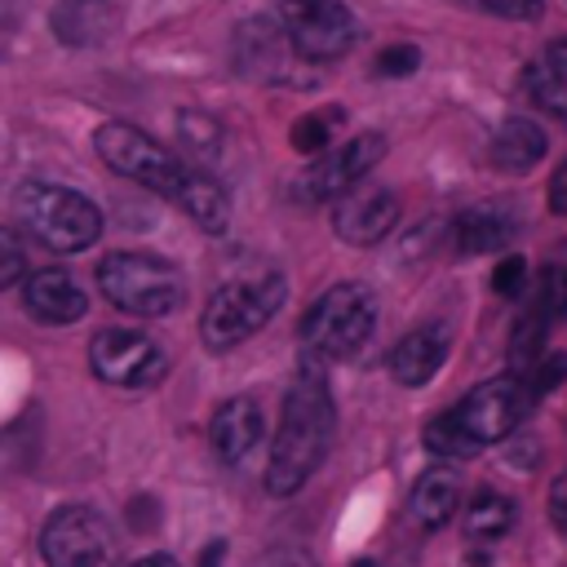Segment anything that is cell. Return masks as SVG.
Listing matches in <instances>:
<instances>
[{"label":"cell","mask_w":567,"mask_h":567,"mask_svg":"<svg viewBox=\"0 0 567 567\" xmlns=\"http://www.w3.org/2000/svg\"><path fill=\"white\" fill-rule=\"evenodd\" d=\"M115 532L93 505H62L40 527V558L49 567H115Z\"/></svg>","instance_id":"9c48e42d"},{"label":"cell","mask_w":567,"mask_h":567,"mask_svg":"<svg viewBox=\"0 0 567 567\" xmlns=\"http://www.w3.org/2000/svg\"><path fill=\"white\" fill-rule=\"evenodd\" d=\"M332 430H337V408H332L323 363L306 354L284 394V416H279V430L270 443V465H266V492L270 496L301 492L306 478L323 465Z\"/></svg>","instance_id":"7a4b0ae2"},{"label":"cell","mask_w":567,"mask_h":567,"mask_svg":"<svg viewBox=\"0 0 567 567\" xmlns=\"http://www.w3.org/2000/svg\"><path fill=\"white\" fill-rule=\"evenodd\" d=\"M514 239V217L501 208H465L452 221V248L461 257H483V252H501Z\"/></svg>","instance_id":"ac0fdd59"},{"label":"cell","mask_w":567,"mask_h":567,"mask_svg":"<svg viewBox=\"0 0 567 567\" xmlns=\"http://www.w3.org/2000/svg\"><path fill=\"white\" fill-rule=\"evenodd\" d=\"M394 226H399V199L385 186H372V190L354 186L332 204V230H337V239H346L354 248L381 244Z\"/></svg>","instance_id":"7c38bea8"},{"label":"cell","mask_w":567,"mask_h":567,"mask_svg":"<svg viewBox=\"0 0 567 567\" xmlns=\"http://www.w3.org/2000/svg\"><path fill=\"white\" fill-rule=\"evenodd\" d=\"M549 523L567 536V470L554 478V487H549Z\"/></svg>","instance_id":"f546056e"},{"label":"cell","mask_w":567,"mask_h":567,"mask_svg":"<svg viewBox=\"0 0 567 567\" xmlns=\"http://www.w3.org/2000/svg\"><path fill=\"white\" fill-rule=\"evenodd\" d=\"M474 4L487 13H501V18H536L545 0H474Z\"/></svg>","instance_id":"83f0119b"},{"label":"cell","mask_w":567,"mask_h":567,"mask_svg":"<svg viewBox=\"0 0 567 567\" xmlns=\"http://www.w3.org/2000/svg\"><path fill=\"white\" fill-rule=\"evenodd\" d=\"M93 151L102 155V164H106L111 173H120V177H128V182H137V186H146V190H155V195L182 204L186 217H190L199 230H208V235H221V230H226L230 204H226L221 186H217L208 173H199V168H190L186 159H177V155H173L164 142H155L151 133H142V128H133V124H124V120H106V124H97V133H93Z\"/></svg>","instance_id":"6da1fadb"},{"label":"cell","mask_w":567,"mask_h":567,"mask_svg":"<svg viewBox=\"0 0 567 567\" xmlns=\"http://www.w3.org/2000/svg\"><path fill=\"white\" fill-rule=\"evenodd\" d=\"M133 567H177V558H168V554H146V558H137Z\"/></svg>","instance_id":"1f68e13d"},{"label":"cell","mask_w":567,"mask_h":567,"mask_svg":"<svg viewBox=\"0 0 567 567\" xmlns=\"http://www.w3.org/2000/svg\"><path fill=\"white\" fill-rule=\"evenodd\" d=\"M523 377L532 381L536 394H549V390H558V385L567 381V354H563V350H545Z\"/></svg>","instance_id":"cb8c5ba5"},{"label":"cell","mask_w":567,"mask_h":567,"mask_svg":"<svg viewBox=\"0 0 567 567\" xmlns=\"http://www.w3.org/2000/svg\"><path fill=\"white\" fill-rule=\"evenodd\" d=\"M284 297H288V284H284V275H275V270H257V275L226 279V284L208 297V306H204V315H199L204 346H208V350H230V346L248 341L252 332H261V328L275 319V310L284 306Z\"/></svg>","instance_id":"5b68a950"},{"label":"cell","mask_w":567,"mask_h":567,"mask_svg":"<svg viewBox=\"0 0 567 567\" xmlns=\"http://www.w3.org/2000/svg\"><path fill=\"white\" fill-rule=\"evenodd\" d=\"M22 306L35 323H49V328H66L89 310L80 284L66 270H35L22 288Z\"/></svg>","instance_id":"4fadbf2b"},{"label":"cell","mask_w":567,"mask_h":567,"mask_svg":"<svg viewBox=\"0 0 567 567\" xmlns=\"http://www.w3.org/2000/svg\"><path fill=\"white\" fill-rule=\"evenodd\" d=\"M377 328V297L368 284H332L301 319V346L310 359L332 363L363 350Z\"/></svg>","instance_id":"8992f818"},{"label":"cell","mask_w":567,"mask_h":567,"mask_svg":"<svg viewBox=\"0 0 567 567\" xmlns=\"http://www.w3.org/2000/svg\"><path fill=\"white\" fill-rule=\"evenodd\" d=\"M421 66V49L416 44H390L377 53V75H412Z\"/></svg>","instance_id":"484cf974"},{"label":"cell","mask_w":567,"mask_h":567,"mask_svg":"<svg viewBox=\"0 0 567 567\" xmlns=\"http://www.w3.org/2000/svg\"><path fill=\"white\" fill-rule=\"evenodd\" d=\"M261 430H266V421H261L257 399H226V403L217 408L213 425H208V443H213V452H217L226 465H239V461H248L252 447L261 443Z\"/></svg>","instance_id":"5bb4252c"},{"label":"cell","mask_w":567,"mask_h":567,"mask_svg":"<svg viewBox=\"0 0 567 567\" xmlns=\"http://www.w3.org/2000/svg\"><path fill=\"white\" fill-rule=\"evenodd\" d=\"M22 266H27L22 244H18L9 230H0V288H9V284L22 275Z\"/></svg>","instance_id":"4316f807"},{"label":"cell","mask_w":567,"mask_h":567,"mask_svg":"<svg viewBox=\"0 0 567 567\" xmlns=\"http://www.w3.org/2000/svg\"><path fill=\"white\" fill-rule=\"evenodd\" d=\"M408 509H412V518H416L425 532L443 527V523L461 509V478H456L447 465L425 470V474L416 478L412 496H408Z\"/></svg>","instance_id":"d6986e66"},{"label":"cell","mask_w":567,"mask_h":567,"mask_svg":"<svg viewBox=\"0 0 567 567\" xmlns=\"http://www.w3.org/2000/svg\"><path fill=\"white\" fill-rule=\"evenodd\" d=\"M523 93L545 111L567 120V35L545 44L527 66H523Z\"/></svg>","instance_id":"2e32d148"},{"label":"cell","mask_w":567,"mask_h":567,"mask_svg":"<svg viewBox=\"0 0 567 567\" xmlns=\"http://www.w3.org/2000/svg\"><path fill=\"white\" fill-rule=\"evenodd\" d=\"M545 128L523 120V115H509L496 133H492V146H487V159L501 168V173H527L545 159Z\"/></svg>","instance_id":"e0dca14e"},{"label":"cell","mask_w":567,"mask_h":567,"mask_svg":"<svg viewBox=\"0 0 567 567\" xmlns=\"http://www.w3.org/2000/svg\"><path fill=\"white\" fill-rule=\"evenodd\" d=\"M536 390L523 372H505V377H492L483 385H474L470 394H461L447 412H439L430 425H425V447L434 456H478L483 447L509 439L527 412L536 408Z\"/></svg>","instance_id":"3957f363"},{"label":"cell","mask_w":567,"mask_h":567,"mask_svg":"<svg viewBox=\"0 0 567 567\" xmlns=\"http://www.w3.org/2000/svg\"><path fill=\"white\" fill-rule=\"evenodd\" d=\"M97 288L106 292L111 306L137 319H164L186 297L182 270L155 252H111L97 266Z\"/></svg>","instance_id":"52a82bcc"},{"label":"cell","mask_w":567,"mask_h":567,"mask_svg":"<svg viewBox=\"0 0 567 567\" xmlns=\"http://www.w3.org/2000/svg\"><path fill=\"white\" fill-rule=\"evenodd\" d=\"M350 567H377V563H372V558H359V563H350Z\"/></svg>","instance_id":"d6a6232c"},{"label":"cell","mask_w":567,"mask_h":567,"mask_svg":"<svg viewBox=\"0 0 567 567\" xmlns=\"http://www.w3.org/2000/svg\"><path fill=\"white\" fill-rule=\"evenodd\" d=\"M385 155V137L381 133H354L350 142H341L337 151H323L310 159V168L301 173L297 190L306 199H341L346 190H354L372 164Z\"/></svg>","instance_id":"8fae6325"},{"label":"cell","mask_w":567,"mask_h":567,"mask_svg":"<svg viewBox=\"0 0 567 567\" xmlns=\"http://www.w3.org/2000/svg\"><path fill=\"white\" fill-rule=\"evenodd\" d=\"M514 501L509 496H501V492H492V487H483L470 505H465V518H461V527H465V536L470 540H501L509 527H514Z\"/></svg>","instance_id":"ffe728a7"},{"label":"cell","mask_w":567,"mask_h":567,"mask_svg":"<svg viewBox=\"0 0 567 567\" xmlns=\"http://www.w3.org/2000/svg\"><path fill=\"white\" fill-rule=\"evenodd\" d=\"M89 368L106 385L137 390V385H151L164 377V350L133 328H106L89 341Z\"/></svg>","instance_id":"30bf717a"},{"label":"cell","mask_w":567,"mask_h":567,"mask_svg":"<svg viewBox=\"0 0 567 567\" xmlns=\"http://www.w3.org/2000/svg\"><path fill=\"white\" fill-rule=\"evenodd\" d=\"M443 359H447V328L425 323L399 337V346L390 350V377L399 385H425L443 368Z\"/></svg>","instance_id":"9a60e30c"},{"label":"cell","mask_w":567,"mask_h":567,"mask_svg":"<svg viewBox=\"0 0 567 567\" xmlns=\"http://www.w3.org/2000/svg\"><path fill=\"white\" fill-rule=\"evenodd\" d=\"M545 204H549L554 217H567V159L549 173V195H545Z\"/></svg>","instance_id":"f1b7e54d"},{"label":"cell","mask_w":567,"mask_h":567,"mask_svg":"<svg viewBox=\"0 0 567 567\" xmlns=\"http://www.w3.org/2000/svg\"><path fill=\"white\" fill-rule=\"evenodd\" d=\"M13 217L49 252H84L102 235V208L89 195H80L71 186H53V182L18 186Z\"/></svg>","instance_id":"277c9868"},{"label":"cell","mask_w":567,"mask_h":567,"mask_svg":"<svg viewBox=\"0 0 567 567\" xmlns=\"http://www.w3.org/2000/svg\"><path fill=\"white\" fill-rule=\"evenodd\" d=\"M275 22L306 62H337L359 35L346 0H275Z\"/></svg>","instance_id":"ba28073f"},{"label":"cell","mask_w":567,"mask_h":567,"mask_svg":"<svg viewBox=\"0 0 567 567\" xmlns=\"http://www.w3.org/2000/svg\"><path fill=\"white\" fill-rule=\"evenodd\" d=\"M337 120H341V111H315V115H301V120L292 124V151H297V155H310V159L323 155L328 142H332Z\"/></svg>","instance_id":"603a6c76"},{"label":"cell","mask_w":567,"mask_h":567,"mask_svg":"<svg viewBox=\"0 0 567 567\" xmlns=\"http://www.w3.org/2000/svg\"><path fill=\"white\" fill-rule=\"evenodd\" d=\"M53 27H58L62 40H71V44H89L93 35H89L84 27H93V31L102 35V31L111 27V4H102V0H62Z\"/></svg>","instance_id":"44dd1931"},{"label":"cell","mask_w":567,"mask_h":567,"mask_svg":"<svg viewBox=\"0 0 567 567\" xmlns=\"http://www.w3.org/2000/svg\"><path fill=\"white\" fill-rule=\"evenodd\" d=\"M532 284H527V261L514 252V257H501L496 270H492V292L496 297H523Z\"/></svg>","instance_id":"d4e9b609"},{"label":"cell","mask_w":567,"mask_h":567,"mask_svg":"<svg viewBox=\"0 0 567 567\" xmlns=\"http://www.w3.org/2000/svg\"><path fill=\"white\" fill-rule=\"evenodd\" d=\"M221 554H226V540H213V545L204 549V558H199V567H221Z\"/></svg>","instance_id":"4dcf8cb0"},{"label":"cell","mask_w":567,"mask_h":567,"mask_svg":"<svg viewBox=\"0 0 567 567\" xmlns=\"http://www.w3.org/2000/svg\"><path fill=\"white\" fill-rule=\"evenodd\" d=\"M523 306L540 310L549 323H558L567 315V266H545L536 275V284L523 292Z\"/></svg>","instance_id":"7402d4cb"}]
</instances>
